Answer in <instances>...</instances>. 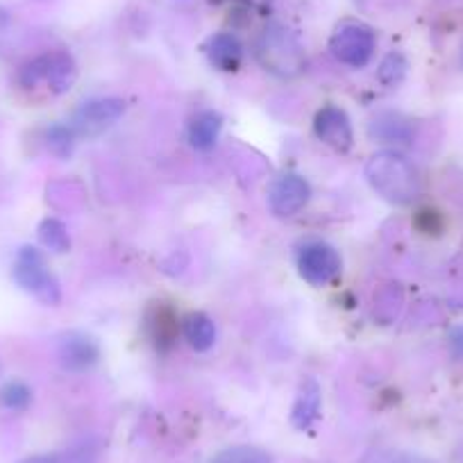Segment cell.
<instances>
[{"label": "cell", "instance_id": "cell-1", "mask_svg": "<svg viewBox=\"0 0 463 463\" xmlns=\"http://www.w3.org/2000/svg\"><path fill=\"white\" fill-rule=\"evenodd\" d=\"M366 180L391 204H411L420 194L416 168L398 153L373 155L366 164Z\"/></svg>", "mask_w": 463, "mask_h": 463}, {"label": "cell", "instance_id": "cell-2", "mask_svg": "<svg viewBox=\"0 0 463 463\" xmlns=\"http://www.w3.org/2000/svg\"><path fill=\"white\" fill-rule=\"evenodd\" d=\"M255 55L269 73L282 80L298 78L307 66V55L300 39L282 24H269L261 30L255 43Z\"/></svg>", "mask_w": 463, "mask_h": 463}, {"label": "cell", "instance_id": "cell-3", "mask_svg": "<svg viewBox=\"0 0 463 463\" xmlns=\"http://www.w3.org/2000/svg\"><path fill=\"white\" fill-rule=\"evenodd\" d=\"M75 80H78V66H75L73 57L64 51H52L34 57L19 73V82L25 89H37L39 84H46L48 91L55 96L71 91Z\"/></svg>", "mask_w": 463, "mask_h": 463}, {"label": "cell", "instance_id": "cell-4", "mask_svg": "<svg viewBox=\"0 0 463 463\" xmlns=\"http://www.w3.org/2000/svg\"><path fill=\"white\" fill-rule=\"evenodd\" d=\"M14 282L28 293H33L43 305H57L61 300L60 284L48 270L42 252L33 246L21 248L19 255H16Z\"/></svg>", "mask_w": 463, "mask_h": 463}, {"label": "cell", "instance_id": "cell-5", "mask_svg": "<svg viewBox=\"0 0 463 463\" xmlns=\"http://www.w3.org/2000/svg\"><path fill=\"white\" fill-rule=\"evenodd\" d=\"M375 33L364 24H345L332 34L329 42V51L336 57L341 64L353 66V69H362L371 61L373 52H375Z\"/></svg>", "mask_w": 463, "mask_h": 463}, {"label": "cell", "instance_id": "cell-6", "mask_svg": "<svg viewBox=\"0 0 463 463\" xmlns=\"http://www.w3.org/2000/svg\"><path fill=\"white\" fill-rule=\"evenodd\" d=\"M126 111V102L121 98H93V100L82 102L78 109L73 111L71 118V130L75 137H100L102 132L109 130Z\"/></svg>", "mask_w": 463, "mask_h": 463}, {"label": "cell", "instance_id": "cell-7", "mask_svg": "<svg viewBox=\"0 0 463 463\" xmlns=\"http://www.w3.org/2000/svg\"><path fill=\"white\" fill-rule=\"evenodd\" d=\"M300 278L311 287H325L341 273V255L327 243H309L298 255Z\"/></svg>", "mask_w": 463, "mask_h": 463}, {"label": "cell", "instance_id": "cell-8", "mask_svg": "<svg viewBox=\"0 0 463 463\" xmlns=\"http://www.w3.org/2000/svg\"><path fill=\"white\" fill-rule=\"evenodd\" d=\"M311 189L305 177L296 173H284L273 182L269 191V207L275 216L287 218L296 216L307 203H309Z\"/></svg>", "mask_w": 463, "mask_h": 463}, {"label": "cell", "instance_id": "cell-9", "mask_svg": "<svg viewBox=\"0 0 463 463\" xmlns=\"http://www.w3.org/2000/svg\"><path fill=\"white\" fill-rule=\"evenodd\" d=\"M314 132L325 146L338 150V153H345V150L353 148L354 144L350 118H347L345 111L336 105L323 107V109L316 114Z\"/></svg>", "mask_w": 463, "mask_h": 463}, {"label": "cell", "instance_id": "cell-10", "mask_svg": "<svg viewBox=\"0 0 463 463\" xmlns=\"http://www.w3.org/2000/svg\"><path fill=\"white\" fill-rule=\"evenodd\" d=\"M57 354H60V364L66 371L84 373L96 366V362L100 359V347L87 334L71 332L60 341Z\"/></svg>", "mask_w": 463, "mask_h": 463}, {"label": "cell", "instance_id": "cell-11", "mask_svg": "<svg viewBox=\"0 0 463 463\" xmlns=\"http://www.w3.org/2000/svg\"><path fill=\"white\" fill-rule=\"evenodd\" d=\"M146 332H148L150 341L157 350L166 353L171 350L173 343L177 341V318L173 309L164 302H155L148 311H146Z\"/></svg>", "mask_w": 463, "mask_h": 463}, {"label": "cell", "instance_id": "cell-12", "mask_svg": "<svg viewBox=\"0 0 463 463\" xmlns=\"http://www.w3.org/2000/svg\"><path fill=\"white\" fill-rule=\"evenodd\" d=\"M320 416V384L314 377H305L293 402L291 420L298 430H309Z\"/></svg>", "mask_w": 463, "mask_h": 463}, {"label": "cell", "instance_id": "cell-13", "mask_svg": "<svg viewBox=\"0 0 463 463\" xmlns=\"http://www.w3.org/2000/svg\"><path fill=\"white\" fill-rule=\"evenodd\" d=\"M207 55L218 71H237L243 60V46L234 34L221 33L209 39Z\"/></svg>", "mask_w": 463, "mask_h": 463}, {"label": "cell", "instance_id": "cell-14", "mask_svg": "<svg viewBox=\"0 0 463 463\" xmlns=\"http://www.w3.org/2000/svg\"><path fill=\"white\" fill-rule=\"evenodd\" d=\"M222 130V118L216 111H200L189 123V144L200 153H207L216 146Z\"/></svg>", "mask_w": 463, "mask_h": 463}, {"label": "cell", "instance_id": "cell-15", "mask_svg": "<svg viewBox=\"0 0 463 463\" xmlns=\"http://www.w3.org/2000/svg\"><path fill=\"white\" fill-rule=\"evenodd\" d=\"M182 332H184V338L195 353H207L209 347L213 345V341H216L213 320L207 314H203V311H194V314L186 316L182 320Z\"/></svg>", "mask_w": 463, "mask_h": 463}, {"label": "cell", "instance_id": "cell-16", "mask_svg": "<svg viewBox=\"0 0 463 463\" xmlns=\"http://www.w3.org/2000/svg\"><path fill=\"white\" fill-rule=\"evenodd\" d=\"M371 137L386 141V144H393V141L404 144L411 139V126L398 114H380L377 118H373Z\"/></svg>", "mask_w": 463, "mask_h": 463}, {"label": "cell", "instance_id": "cell-17", "mask_svg": "<svg viewBox=\"0 0 463 463\" xmlns=\"http://www.w3.org/2000/svg\"><path fill=\"white\" fill-rule=\"evenodd\" d=\"M37 234H39V241H42V246L48 248V250L69 252V248H71L69 232H66L64 222L57 221V218H46V221H42Z\"/></svg>", "mask_w": 463, "mask_h": 463}, {"label": "cell", "instance_id": "cell-18", "mask_svg": "<svg viewBox=\"0 0 463 463\" xmlns=\"http://www.w3.org/2000/svg\"><path fill=\"white\" fill-rule=\"evenodd\" d=\"M212 463H273L269 452L261 448H252V445H234L227 448L213 458Z\"/></svg>", "mask_w": 463, "mask_h": 463}, {"label": "cell", "instance_id": "cell-19", "mask_svg": "<svg viewBox=\"0 0 463 463\" xmlns=\"http://www.w3.org/2000/svg\"><path fill=\"white\" fill-rule=\"evenodd\" d=\"M400 302H402V293H400L398 284H389L386 288H382L375 296V318H380L382 325H389L398 316Z\"/></svg>", "mask_w": 463, "mask_h": 463}, {"label": "cell", "instance_id": "cell-20", "mask_svg": "<svg viewBox=\"0 0 463 463\" xmlns=\"http://www.w3.org/2000/svg\"><path fill=\"white\" fill-rule=\"evenodd\" d=\"M46 144L52 155L66 159L75 148V132L71 130V126H61V123H57V126L48 128Z\"/></svg>", "mask_w": 463, "mask_h": 463}, {"label": "cell", "instance_id": "cell-21", "mask_svg": "<svg viewBox=\"0 0 463 463\" xmlns=\"http://www.w3.org/2000/svg\"><path fill=\"white\" fill-rule=\"evenodd\" d=\"M404 75H407V60L400 52H389L377 69V78L384 87H395L402 82Z\"/></svg>", "mask_w": 463, "mask_h": 463}, {"label": "cell", "instance_id": "cell-22", "mask_svg": "<svg viewBox=\"0 0 463 463\" xmlns=\"http://www.w3.org/2000/svg\"><path fill=\"white\" fill-rule=\"evenodd\" d=\"M30 402H33V391L24 382H10V384H5V389L0 391V404L7 409L21 411V409H28Z\"/></svg>", "mask_w": 463, "mask_h": 463}, {"label": "cell", "instance_id": "cell-23", "mask_svg": "<svg viewBox=\"0 0 463 463\" xmlns=\"http://www.w3.org/2000/svg\"><path fill=\"white\" fill-rule=\"evenodd\" d=\"M371 463H434L431 458L416 457V454H402V452H391V454H377Z\"/></svg>", "mask_w": 463, "mask_h": 463}, {"label": "cell", "instance_id": "cell-24", "mask_svg": "<svg viewBox=\"0 0 463 463\" xmlns=\"http://www.w3.org/2000/svg\"><path fill=\"white\" fill-rule=\"evenodd\" d=\"M21 463H66L61 454H34V457L24 458Z\"/></svg>", "mask_w": 463, "mask_h": 463}, {"label": "cell", "instance_id": "cell-25", "mask_svg": "<svg viewBox=\"0 0 463 463\" xmlns=\"http://www.w3.org/2000/svg\"><path fill=\"white\" fill-rule=\"evenodd\" d=\"M449 343H452L454 354L463 359V327L452 329V334H449Z\"/></svg>", "mask_w": 463, "mask_h": 463}, {"label": "cell", "instance_id": "cell-26", "mask_svg": "<svg viewBox=\"0 0 463 463\" xmlns=\"http://www.w3.org/2000/svg\"><path fill=\"white\" fill-rule=\"evenodd\" d=\"M10 25V14L0 7V30H5Z\"/></svg>", "mask_w": 463, "mask_h": 463}, {"label": "cell", "instance_id": "cell-27", "mask_svg": "<svg viewBox=\"0 0 463 463\" xmlns=\"http://www.w3.org/2000/svg\"><path fill=\"white\" fill-rule=\"evenodd\" d=\"M246 3H250V5H266L270 0H246Z\"/></svg>", "mask_w": 463, "mask_h": 463}]
</instances>
